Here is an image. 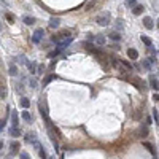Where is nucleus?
<instances>
[{
  "label": "nucleus",
  "mask_w": 159,
  "mask_h": 159,
  "mask_svg": "<svg viewBox=\"0 0 159 159\" xmlns=\"http://www.w3.org/2000/svg\"><path fill=\"white\" fill-rule=\"evenodd\" d=\"M7 19H8V21H13V16H11L10 13H8V15H7Z\"/></svg>",
  "instance_id": "37"
},
{
  "label": "nucleus",
  "mask_w": 159,
  "mask_h": 159,
  "mask_svg": "<svg viewBox=\"0 0 159 159\" xmlns=\"http://www.w3.org/2000/svg\"><path fill=\"white\" fill-rule=\"evenodd\" d=\"M130 81L135 84V88H137V89H140V91H142V89H146V83H145L143 80H140L138 77H130Z\"/></svg>",
  "instance_id": "2"
},
{
  "label": "nucleus",
  "mask_w": 159,
  "mask_h": 159,
  "mask_svg": "<svg viewBox=\"0 0 159 159\" xmlns=\"http://www.w3.org/2000/svg\"><path fill=\"white\" fill-rule=\"evenodd\" d=\"M143 26L146 27V29H150V30L154 27V24H153V19L150 18V16H145V18H143Z\"/></svg>",
  "instance_id": "8"
},
{
  "label": "nucleus",
  "mask_w": 159,
  "mask_h": 159,
  "mask_svg": "<svg viewBox=\"0 0 159 159\" xmlns=\"http://www.w3.org/2000/svg\"><path fill=\"white\" fill-rule=\"evenodd\" d=\"M148 84H150V88H153L154 91H159V81H158V78H156L154 75H150Z\"/></svg>",
  "instance_id": "4"
},
{
  "label": "nucleus",
  "mask_w": 159,
  "mask_h": 159,
  "mask_svg": "<svg viewBox=\"0 0 159 159\" xmlns=\"http://www.w3.org/2000/svg\"><path fill=\"white\" fill-rule=\"evenodd\" d=\"M0 97H2V99H5V97H7V88H5L3 84H2V92H0Z\"/></svg>",
  "instance_id": "30"
},
{
  "label": "nucleus",
  "mask_w": 159,
  "mask_h": 159,
  "mask_svg": "<svg viewBox=\"0 0 159 159\" xmlns=\"http://www.w3.org/2000/svg\"><path fill=\"white\" fill-rule=\"evenodd\" d=\"M59 24H61L59 18H51V19H49V27H51V29H57Z\"/></svg>",
  "instance_id": "11"
},
{
  "label": "nucleus",
  "mask_w": 159,
  "mask_h": 159,
  "mask_svg": "<svg viewBox=\"0 0 159 159\" xmlns=\"http://www.w3.org/2000/svg\"><path fill=\"white\" fill-rule=\"evenodd\" d=\"M43 35H45V30L43 29H37L35 32H33V37H32V41L33 43H40L41 40H43Z\"/></svg>",
  "instance_id": "3"
},
{
  "label": "nucleus",
  "mask_w": 159,
  "mask_h": 159,
  "mask_svg": "<svg viewBox=\"0 0 159 159\" xmlns=\"http://www.w3.org/2000/svg\"><path fill=\"white\" fill-rule=\"evenodd\" d=\"M10 135L11 137H19L21 135V129L19 127H10Z\"/></svg>",
  "instance_id": "16"
},
{
  "label": "nucleus",
  "mask_w": 159,
  "mask_h": 159,
  "mask_svg": "<svg viewBox=\"0 0 159 159\" xmlns=\"http://www.w3.org/2000/svg\"><path fill=\"white\" fill-rule=\"evenodd\" d=\"M10 148H11V154H15V153L19 151V143H18V142H11Z\"/></svg>",
  "instance_id": "19"
},
{
  "label": "nucleus",
  "mask_w": 159,
  "mask_h": 159,
  "mask_svg": "<svg viewBox=\"0 0 159 159\" xmlns=\"http://www.w3.org/2000/svg\"><path fill=\"white\" fill-rule=\"evenodd\" d=\"M29 84H30V88H32V89H35V88H37V80H35V78H30Z\"/></svg>",
  "instance_id": "28"
},
{
  "label": "nucleus",
  "mask_w": 159,
  "mask_h": 159,
  "mask_svg": "<svg viewBox=\"0 0 159 159\" xmlns=\"http://www.w3.org/2000/svg\"><path fill=\"white\" fill-rule=\"evenodd\" d=\"M154 62H156V57H148V59L143 61V67L150 70V69H151V64H154Z\"/></svg>",
  "instance_id": "12"
},
{
  "label": "nucleus",
  "mask_w": 159,
  "mask_h": 159,
  "mask_svg": "<svg viewBox=\"0 0 159 159\" xmlns=\"http://www.w3.org/2000/svg\"><path fill=\"white\" fill-rule=\"evenodd\" d=\"M153 99H154L156 102H159V94H156V92H154V94H153Z\"/></svg>",
  "instance_id": "35"
},
{
  "label": "nucleus",
  "mask_w": 159,
  "mask_h": 159,
  "mask_svg": "<svg viewBox=\"0 0 159 159\" xmlns=\"http://www.w3.org/2000/svg\"><path fill=\"white\" fill-rule=\"evenodd\" d=\"M8 72H10L11 77H16V75H18V67H16L15 62H10V65H8Z\"/></svg>",
  "instance_id": "9"
},
{
  "label": "nucleus",
  "mask_w": 159,
  "mask_h": 159,
  "mask_svg": "<svg viewBox=\"0 0 159 159\" xmlns=\"http://www.w3.org/2000/svg\"><path fill=\"white\" fill-rule=\"evenodd\" d=\"M19 104H21V107L24 108V110H27V108L30 107V100L27 99V97H21V100H19Z\"/></svg>",
  "instance_id": "13"
},
{
  "label": "nucleus",
  "mask_w": 159,
  "mask_h": 159,
  "mask_svg": "<svg viewBox=\"0 0 159 159\" xmlns=\"http://www.w3.org/2000/svg\"><path fill=\"white\" fill-rule=\"evenodd\" d=\"M24 24H27V26H32V24H35V18H32V16H24Z\"/></svg>",
  "instance_id": "20"
},
{
  "label": "nucleus",
  "mask_w": 159,
  "mask_h": 159,
  "mask_svg": "<svg viewBox=\"0 0 159 159\" xmlns=\"http://www.w3.org/2000/svg\"><path fill=\"white\" fill-rule=\"evenodd\" d=\"M158 27H159V21H158Z\"/></svg>",
  "instance_id": "38"
},
{
  "label": "nucleus",
  "mask_w": 159,
  "mask_h": 159,
  "mask_svg": "<svg viewBox=\"0 0 159 159\" xmlns=\"http://www.w3.org/2000/svg\"><path fill=\"white\" fill-rule=\"evenodd\" d=\"M137 135H138V137H146V135H148V127H146V126H142L140 129L137 130Z\"/></svg>",
  "instance_id": "14"
},
{
  "label": "nucleus",
  "mask_w": 159,
  "mask_h": 159,
  "mask_svg": "<svg viewBox=\"0 0 159 159\" xmlns=\"http://www.w3.org/2000/svg\"><path fill=\"white\" fill-rule=\"evenodd\" d=\"M21 159H29V156H27V153H22V154H21Z\"/></svg>",
  "instance_id": "36"
},
{
  "label": "nucleus",
  "mask_w": 159,
  "mask_h": 159,
  "mask_svg": "<svg viewBox=\"0 0 159 159\" xmlns=\"http://www.w3.org/2000/svg\"><path fill=\"white\" fill-rule=\"evenodd\" d=\"M38 110H40V115L45 118V121H48V111H46V107L41 104V100L38 102Z\"/></svg>",
  "instance_id": "6"
},
{
  "label": "nucleus",
  "mask_w": 159,
  "mask_h": 159,
  "mask_svg": "<svg viewBox=\"0 0 159 159\" xmlns=\"http://www.w3.org/2000/svg\"><path fill=\"white\" fill-rule=\"evenodd\" d=\"M22 119H24L26 122H30V121H32V115H30L27 110H24V111H22Z\"/></svg>",
  "instance_id": "21"
},
{
  "label": "nucleus",
  "mask_w": 159,
  "mask_h": 159,
  "mask_svg": "<svg viewBox=\"0 0 159 159\" xmlns=\"http://www.w3.org/2000/svg\"><path fill=\"white\" fill-rule=\"evenodd\" d=\"M143 10H145V8L143 7H142V5H137V7H135V8H134V15H135V16H138V15H142V13H143Z\"/></svg>",
  "instance_id": "23"
},
{
  "label": "nucleus",
  "mask_w": 159,
  "mask_h": 159,
  "mask_svg": "<svg viewBox=\"0 0 159 159\" xmlns=\"http://www.w3.org/2000/svg\"><path fill=\"white\" fill-rule=\"evenodd\" d=\"M27 69H29V73H37L38 65L35 62H27Z\"/></svg>",
  "instance_id": "15"
},
{
  "label": "nucleus",
  "mask_w": 159,
  "mask_h": 159,
  "mask_svg": "<svg viewBox=\"0 0 159 159\" xmlns=\"http://www.w3.org/2000/svg\"><path fill=\"white\" fill-rule=\"evenodd\" d=\"M54 78H56L54 75H48V77H46V78H45V80H43V83H41V84H43V86H46V84H48L49 81H53Z\"/></svg>",
  "instance_id": "26"
},
{
  "label": "nucleus",
  "mask_w": 159,
  "mask_h": 159,
  "mask_svg": "<svg viewBox=\"0 0 159 159\" xmlns=\"http://www.w3.org/2000/svg\"><path fill=\"white\" fill-rule=\"evenodd\" d=\"M16 86H18V88H16V91H18L19 94H22V92H24V84H22V83H18Z\"/></svg>",
  "instance_id": "29"
},
{
  "label": "nucleus",
  "mask_w": 159,
  "mask_h": 159,
  "mask_svg": "<svg viewBox=\"0 0 159 159\" xmlns=\"http://www.w3.org/2000/svg\"><path fill=\"white\" fill-rule=\"evenodd\" d=\"M110 21H111V15H110V13H100V15L96 18V22L99 24V26H108Z\"/></svg>",
  "instance_id": "1"
},
{
  "label": "nucleus",
  "mask_w": 159,
  "mask_h": 159,
  "mask_svg": "<svg viewBox=\"0 0 159 159\" xmlns=\"http://www.w3.org/2000/svg\"><path fill=\"white\" fill-rule=\"evenodd\" d=\"M96 43L99 45V46H104V45H105V37H104V35H97V37H96Z\"/></svg>",
  "instance_id": "22"
},
{
  "label": "nucleus",
  "mask_w": 159,
  "mask_h": 159,
  "mask_svg": "<svg viewBox=\"0 0 159 159\" xmlns=\"http://www.w3.org/2000/svg\"><path fill=\"white\" fill-rule=\"evenodd\" d=\"M127 56H129V59L135 61V59H138V51L135 48H129L127 49Z\"/></svg>",
  "instance_id": "7"
},
{
  "label": "nucleus",
  "mask_w": 159,
  "mask_h": 159,
  "mask_svg": "<svg viewBox=\"0 0 159 159\" xmlns=\"http://www.w3.org/2000/svg\"><path fill=\"white\" fill-rule=\"evenodd\" d=\"M154 159H158V158H154Z\"/></svg>",
  "instance_id": "40"
},
{
  "label": "nucleus",
  "mask_w": 159,
  "mask_h": 159,
  "mask_svg": "<svg viewBox=\"0 0 159 159\" xmlns=\"http://www.w3.org/2000/svg\"><path fill=\"white\" fill-rule=\"evenodd\" d=\"M49 159H54V158H49Z\"/></svg>",
  "instance_id": "39"
},
{
  "label": "nucleus",
  "mask_w": 159,
  "mask_h": 159,
  "mask_svg": "<svg viewBox=\"0 0 159 159\" xmlns=\"http://www.w3.org/2000/svg\"><path fill=\"white\" fill-rule=\"evenodd\" d=\"M108 38L113 40V41H119L121 40V35H119V32H111L110 35H108Z\"/></svg>",
  "instance_id": "17"
},
{
  "label": "nucleus",
  "mask_w": 159,
  "mask_h": 159,
  "mask_svg": "<svg viewBox=\"0 0 159 159\" xmlns=\"http://www.w3.org/2000/svg\"><path fill=\"white\" fill-rule=\"evenodd\" d=\"M26 142H27V143H32V145H35V143H37V135H35V134H27V135H26Z\"/></svg>",
  "instance_id": "10"
},
{
  "label": "nucleus",
  "mask_w": 159,
  "mask_h": 159,
  "mask_svg": "<svg viewBox=\"0 0 159 159\" xmlns=\"http://www.w3.org/2000/svg\"><path fill=\"white\" fill-rule=\"evenodd\" d=\"M11 127H19V118L16 111H11Z\"/></svg>",
  "instance_id": "5"
},
{
  "label": "nucleus",
  "mask_w": 159,
  "mask_h": 159,
  "mask_svg": "<svg viewBox=\"0 0 159 159\" xmlns=\"http://www.w3.org/2000/svg\"><path fill=\"white\" fill-rule=\"evenodd\" d=\"M37 72H38V75H41V73H43V72H45V65H43V64H40V65H38Z\"/></svg>",
  "instance_id": "32"
},
{
  "label": "nucleus",
  "mask_w": 159,
  "mask_h": 159,
  "mask_svg": "<svg viewBox=\"0 0 159 159\" xmlns=\"http://www.w3.org/2000/svg\"><path fill=\"white\" fill-rule=\"evenodd\" d=\"M92 7H94V2H92V0H89L88 3H86V10H91Z\"/></svg>",
  "instance_id": "34"
},
{
  "label": "nucleus",
  "mask_w": 159,
  "mask_h": 159,
  "mask_svg": "<svg viewBox=\"0 0 159 159\" xmlns=\"http://www.w3.org/2000/svg\"><path fill=\"white\" fill-rule=\"evenodd\" d=\"M38 154H40V158H41V159H49V158H48V154H46V151H45L43 146H40V148H38Z\"/></svg>",
  "instance_id": "25"
},
{
  "label": "nucleus",
  "mask_w": 159,
  "mask_h": 159,
  "mask_svg": "<svg viewBox=\"0 0 159 159\" xmlns=\"http://www.w3.org/2000/svg\"><path fill=\"white\" fill-rule=\"evenodd\" d=\"M143 146L146 150H148L150 153H153V154H154V150H153V146H151V143H148V142H143Z\"/></svg>",
  "instance_id": "27"
},
{
  "label": "nucleus",
  "mask_w": 159,
  "mask_h": 159,
  "mask_svg": "<svg viewBox=\"0 0 159 159\" xmlns=\"http://www.w3.org/2000/svg\"><path fill=\"white\" fill-rule=\"evenodd\" d=\"M140 40L143 41V45H146V46H148V48H151V46H153V41H151V38L145 37V35H142V37H140Z\"/></svg>",
  "instance_id": "18"
},
{
  "label": "nucleus",
  "mask_w": 159,
  "mask_h": 159,
  "mask_svg": "<svg viewBox=\"0 0 159 159\" xmlns=\"http://www.w3.org/2000/svg\"><path fill=\"white\" fill-rule=\"evenodd\" d=\"M127 5H129V7H137V2H135V0H127Z\"/></svg>",
  "instance_id": "33"
},
{
  "label": "nucleus",
  "mask_w": 159,
  "mask_h": 159,
  "mask_svg": "<svg viewBox=\"0 0 159 159\" xmlns=\"http://www.w3.org/2000/svg\"><path fill=\"white\" fill-rule=\"evenodd\" d=\"M18 62H19V64H26V65H27V62H26V57H24V56H22V54L18 57Z\"/></svg>",
  "instance_id": "31"
},
{
  "label": "nucleus",
  "mask_w": 159,
  "mask_h": 159,
  "mask_svg": "<svg viewBox=\"0 0 159 159\" xmlns=\"http://www.w3.org/2000/svg\"><path fill=\"white\" fill-rule=\"evenodd\" d=\"M153 119H154V122H156V126H159V113H158V110L156 108H153Z\"/></svg>",
  "instance_id": "24"
}]
</instances>
